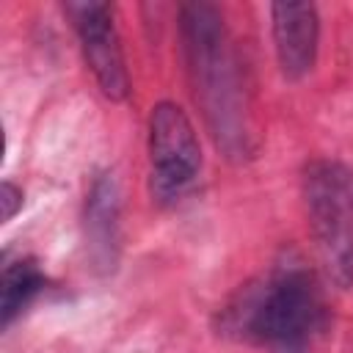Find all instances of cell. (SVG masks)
I'll return each mask as SVG.
<instances>
[{
    "mask_svg": "<svg viewBox=\"0 0 353 353\" xmlns=\"http://www.w3.org/2000/svg\"><path fill=\"white\" fill-rule=\"evenodd\" d=\"M47 284V276L41 273L39 262L30 259V256H19V259H11L6 262L3 268V281H0V314H3V325L8 328L14 323L17 314L25 312V306L44 290Z\"/></svg>",
    "mask_w": 353,
    "mask_h": 353,
    "instance_id": "obj_8",
    "label": "cell"
},
{
    "mask_svg": "<svg viewBox=\"0 0 353 353\" xmlns=\"http://www.w3.org/2000/svg\"><path fill=\"white\" fill-rule=\"evenodd\" d=\"M218 325L240 342L298 347L328 325L325 292L298 256H284L223 303Z\"/></svg>",
    "mask_w": 353,
    "mask_h": 353,
    "instance_id": "obj_2",
    "label": "cell"
},
{
    "mask_svg": "<svg viewBox=\"0 0 353 353\" xmlns=\"http://www.w3.org/2000/svg\"><path fill=\"white\" fill-rule=\"evenodd\" d=\"M72 28L80 39L83 58L94 72L97 85L113 102L127 99L130 94V74L121 52V39L113 22V8L108 3L94 0H72L63 6Z\"/></svg>",
    "mask_w": 353,
    "mask_h": 353,
    "instance_id": "obj_5",
    "label": "cell"
},
{
    "mask_svg": "<svg viewBox=\"0 0 353 353\" xmlns=\"http://www.w3.org/2000/svg\"><path fill=\"white\" fill-rule=\"evenodd\" d=\"M0 201H3V221H11L17 215V210L22 207V188H17L14 182H3L0 188Z\"/></svg>",
    "mask_w": 353,
    "mask_h": 353,
    "instance_id": "obj_9",
    "label": "cell"
},
{
    "mask_svg": "<svg viewBox=\"0 0 353 353\" xmlns=\"http://www.w3.org/2000/svg\"><path fill=\"white\" fill-rule=\"evenodd\" d=\"M273 47L279 69L287 80H301L314 69L320 47V14L314 3H273L270 6Z\"/></svg>",
    "mask_w": 353,
    "mask_h": 353,
    "instance_id": "obj_6",
    "label": "cell"
},
{
    "mask_svg": "<svg viewBox=\"0 0 353 353\" xmlns=\"http://www.w3.org/2000/svg\"><path fill=\"white\" fill-rule=\"evenodd\" d=\"M201 171V146L188 113L163 99L149 113V188L160 204L176 201Z\"/></svg>",
    "mask_w": 353,
    "mask_h": 353,
    "instance_id": "obj_4",
    "label": "cell"
},
{
    "mask_svg": "<svg viewBox=\"0 0 353 353\" xmlns=\"http://www.w3.org/2000/svg\"><path fill=\"white\" fill-rule=\"evenodd\" d=\"M119 215H121V193L113 171H102L94 176L91 190L85 196V243L97 268L113 270L119 259Z\"/></svg>",
    "mask_w": 353,
    "mask_h": 353,
    "instance_id": "obj_7",
    "label": "cell"
},
{
    "mask_svg": "<svg viewBox=\"0 0 353 353\" xmlns=\"http://www.w3.org/2000/svg\"><path fill=\"white\" fill-rule=\"evenodd\" d=\"M179 30L193 97L218 149L229 160H245L254 152V130L240 61L221 8L212 3H185L179 8Z\"/></svg>",
    "mask_w": 353,
    "mask_h": 353,
    "instance_id": "obj_1",
    "label": "cell"
},
{
    "mask_svg": "<svg viewBox=\"0 0 353 353\" xmlns=\"http://www.w3.org/2000/svg\"><path fill=\"white\" fill-rule=\"evenodd\" d=\"M309 232L331 284H353V168L339 160H312L301 176Z\"/></svg>",
    "mask_w": 353,
    "mask_h": 353,
    "instance_id": "obj_3",
    "label": "cell"
}]
</instances>
